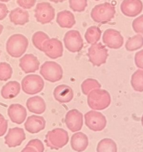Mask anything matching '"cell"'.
Masks as SVG:
<instances>
[{
	"instance_id": "6da1fadb",
	"label": "cell",
	"mask_w": 143,
	"mask_h": 152,
	"mask_svg": "<svg viewBox=\"0 0 143 152\" xmlns=\"http://www.w3.org/2000/svg\"><path fill=\"white\" fill-rule=\"evenodd\" d=\"M28 46V40L23 34H14L7 40L6 51L14 58H19L24 55Z\"/></svg>"
},
{
	"instance_id": "7a4b0ae2",
	"label": "cell",
	"mask_w": 143,
	"mask_h": 152,
	"mask_svg": "<svg viewBox=\"0 0 143 152\" xmlns=\"http://www.w3.org/2000/svg\"><path fill=\"white\" fill-rule=\"evenodd\" d=\"M111 103V97L107 90L103 89L93 90L87 95V104L93 110H103Z\"/></svg>"
},
{
	"instance_id": "3957f363",
	"label": "cell",
	"mask_w": 143,
	"mask_h": 152,
	"mask_svg": "<svg viewBox=\"0 0 143 152\" xmlns=\"http://www.w3.org/2000/svg\"><path fill=\"white\" fill-rule=\"evenodd\" d=\"M116 14V8L109 2L96 5L91 11V18L94 22L105 24L111 21Z\"/></svg>"
},
{
	"instance_id": "277c9868",
	"label": "cell",
	"mask_w": 143,
	"mask_h": 152,
	"mask_svg": "<svg viewBox=\"0 0 143 152\" xmlns=\"http://www.w3.org/2000/svg\"><path fill=\"white\" fill-rule=\"evenodd\" d=\"M45 142L51 149L62 148L69 142L68 132L63 128H55L46 134Z\"/></svg>"
},
{
	"instance_id": "5b68a950",
	"label": "cell",
	"mask_w": 143,
	"mask_h": 152,
	"mask_svg": "<svg viewBox=\"0 0 143 152\" xmlns=\"http://www.w3.org/2000/svg\"><path fill=\"white\" fill-rule=\"evenodd\" d=\"M40 73L42 78L51 83H55L62 79L63 71L60 64L55 61H46L40 67Z\"/></svg>"
},
{
	"instance_id": "8992f818",
	"label": "cell",
	"mask_w": 143,
	"mask_h": 152,
	"mask_svg": "<svg viewBox=\"0 0 143 152\" xmlns=\"http://www.w3.org/2000/svg\"><path fill=\"white\" fill-rule=\"evenodd\" d=\"M21 88L27 95L38 94L44 88V81L38 75H28L22 80Z\"/></svg>"
},
{
	"instance_id": "52a82bcc",
	"label": "cell",
	"mask_w": 143,
	"mask_h": 152,
	"mask_svg": "<svg viewBox=\"0 0 143 152\" xmlns=\"http://www.w3.org/2000/svg\"><path fill=\"white\" fill-rule=\"evenodd\" d=\"M89 61L95 66H100L107 62L108 58V51L101 43L93 44L88 49Z\"/></svg>"
},
{
	"instance_id": "ba28073f",
	"label": "cell",
	"mask_w": 143,
	"mask_h": 152,
	"mask_svg": "<svg viewBox=\"0 0 143 152\" xmlns=\"http://www.w3.org/2000/svg\"><path fill=\"white\" fill-rule=\"evenodd\" d=\"M85 125L93 131H101L106 128L107 119L103 114L97 110H90L84 115Z\"/></svg>"
},
{
	"instance_id": "9c48e42d",
	"label": "cell",
	"mask_w": 143,
	"mask_h": 152,
	"mask_svg": "<svg viewBox=\"0 0 143 152\" xmlns=\"http://www.w3.org/2000/svg\"><path fill=\"white\" fill-rule=\"evenodd\" d=\"M34 17L40 24H48L55 19V10L49 2H40L36 5Z\"/></svg>"
},
{
	"instance_id": "30bf717a",
	"label": "cell",
	"mask_w": 143,
	"mask_h": 152,
	"mask_svg": "<svg viewBox=\"0 0 143 152\" xmlns=\"http://www.w3.org/2000/svg\"><path fill=\"white\" fill-rule=\"evenodd\" d=\"M66 49L72 53L79 52L84 46V40L81 33L77 30H70L63 37Z\"/></svg>"
},
{
	"instance_id": "8fae6325",
	"label": "cell",
	"mask_w": 143,
	"mask_h": 152,
	"mask_svg": "<svg viewBox=\"0 0 143 152\" xmlns=\"http://www.w3.org/2000/svg\"><path fill=\"white\" fill-rule=\"evenodd\" d=\"M41 51L51 59H57L63 56V43L57 38H49L44 42Z\"/></svg>"
},
{
	"instance_id": "7c38bea8",
	"label": "cell",
	"mask_w": 143,
	"mask_h": 152,
	"mask_svg": "<svg viewBox=\"0 0 143 152\" xmlns=\"http://www.w3.org/2000/svg\"><path fill=\"white\" fill-rule=\"evenodd\" d=\"M102 41L105 46L112 49H120L124 44V38L122 34L116 29H107L102 36Z\"/></svg>"
},
{
	"instance_id": "4fadbf2b",
	"label": "cell",
	"mask_w": 143,
	"mask_h": 152,
	"mask_svg": "<svg viewBox=\"0 0 143 152\" xmlns=\"http://www.w3.org/2000/svg\"><path fill=\"white\" fill-rule=\"evenodd\" d=\"M65 123L72 132H78L84 125V116L82 113L76 109L70 110L65 116Z\"/></svg>"
},
{
	"instance_id": "5bb4252c",
	"label": "cell",
	"mask_w": 143,
	"mask_h": 152,
	"mask_svg": "<svg viewBox=\"0 0 143 152\" xmlns=\"http://www.w3.org/2000/svg\"><path fill=\"white\" fill-rule=\"evenodd\" d=\"M121 11L128 17H135L143 11V3L141 0H123L121 3Z\"/></svg>"
},
{
	"instance_id": "9a60e30c",
	"label": "cell",
	"mask_w": 143,
	"mask_h": 152,
	"mask_svg": "<svg viewBox=\"0 0 143 152\" xmlns=\"http://www.w3.org/2000/svg\"><path fill=\"white\" fill-rule=\"evenodd\" d=\"M26 139V136L23 128H13L8 130L5 137V143L9 148H15L20 146Z\"/></svg>"
},
{
	"instance_id": "2e32d148",
	"label": "cell",
	"mask_w": 143,
	"mask_h": 152,
	"mask_svg": "<svg viewBox=\"0 0 143 152\" xmlns=\"http://www.w3.org/2000/svg\"><path fill=\"white\" fill-rule=\"evenodd\" d=\"M8 115L14 123L21 125L27 117L26 109L20 104H12L8 109Z\"/></svg>"
},
{
	"instance_id": "e0dca14e",
	"label": "cell",
	"mask_w": 143,
	"mask_h": 152,
	"mask_svg": "<svg viewBox=\"0 0 143 152\" xmlns=\"http://www.w3.org/2000/svg\"><path fill=\"white\" fill-rule=\"evenodd\" d=\"M24 126L26 131L30 134H37L46 128V120L42 116L32 115L27 118Z\"/></svg>"
},
{
	"instance_id": "ac0fdd59",
	"label": "cell",
	"mask_w": 143,
	"mask_h": 152,
	"mask_svg": "<svg viewBox=\"0 0 143 152\" xmlns=\"http://www.w3.org/2000/svg\"><path fill=\"white\" fill-rule=\"evenodd\" d=\"M40 61L32 54H26L20 59V67L26 74L33 73L40 68Z\"/></svg>"
},
{
	"instance_id": "d6986e66",
	"label": "cell",
	"mask_w": 143,
	"mask_h": 152,
	"mask_svg": "<svg viewBox=\"0 0 143 152\" xmlns=\"http://www.w3.org/2000/svg\"><path fill=\"white\" fill-rule=\"evenodd\" d=\"M53 96L55 100L61 104L68 103L71 102L74 97L73 90L69 86L61 84L57 86L53 92Z\"/></svg>"
},
{
	"instance_id": "ffe728a7",
	"label": "cell",
	"mask_w": 143,
	"mask_h": 152,
	"mask_svg": "<svg viewBox=\"0 0 143 152\" xmlns=\"http://www.w3.org/2000/svg\"><path fill=\"white\" fill-rule=\"evenodd\" d=\"M72 148L75 151L82 152L87 149L89 145V140L87 136L82 132H75L72 136L70 141Z\"/></svg>"
},
{
	"instance_id": "44dd1931",
	"label": "cell",
	"mask_w": 143,
	"mask_h": 152,
	"mask_svg": "<svg viewBox=\"0 0 143 152\" xmlns=\"http://www.w3.org/2000/svg\"><path fill=\"white\" fill-rule=\"evenodd\" d=\"M26 107L31 113L37 115L43 113L46 109V104L44 99L39 96L29 98L26 102Z\"/></svg>"
},
{
	"instance_id": "7402d4cb",
	"label": "cell",
	"mask_w": 143,
	"mask_h": 152,
	"mask_svg": "<svg viewBox=\"0 0 143 152\" xmlns=\"http://www.w3.org/2000/svg\"><path fill=\"white\" fill-rule=\"evenodd\" d=\"M9 19L16 26H24L29 22V14L25 9L16 8L10 12Z\"/></svg>"
},
{
	"instance_id": "603a6c76",
	"label": "cell",
	"mask_w": 143,
	"mask_h": 152,
	"mask_svg": "<svg viewBox=\"0 0 143 152\" xmlns=\"http://www.w3.org/2000/svg\"><path fill=\"white\" fill-rule=\"evenodd\" d=\"M21 85L16 81H9L2 87L1 90V96L5 99H12L17 97L20 93Z\"/></svg>"
},
{
	"instance_id": "cb8c5ba5",
	"label": "cell",
	"mask_w": 143,
	"mask_h": 152,
	"mask_svg": "<svg viewBox=\"0 0 143 152\" xmlns=\"http://www.w3.org/2000/svg\"><path fill=\"white\" fill-rule=\"evenodd\" d=\"M56 21L58 26L63 28H72L75 25V16L67 10L61 11L57 14Z\"/></svg>"
},
{
	"instance_id": "d4e9b609",
	"label": "cell",
	"mask_w": 143,
	"mask_h": 152,
	"mask_svg": "<svg viewBox=\"0 0 143 152\" xmlns=\"http://www.w3.org/2000/svg\"><path fill=\"white\" fill-rule=\"evenodd\" d=\"M97 152H117V145L116 142L110 138H104L98 143Z\"/></svg>"
},
{
	"instance_id": "484cf974",
	"label": "cell",
	"mask_w": 143,
	"mask_h": 152,
	"mask_svg": "<svg viewBox=\"0 0 143 152\" xmlns=\"http://www.w3.org/2000/svg\"><path fill=\"white\" fill-rule=\"evenodd\" d=\"M101 37V30L97 26H91L87 28L84 38L89 44H95L100 40Z\"/></svg>"
},
{
	"instance_id": "4316f807",
	"label": "cell",
	"mask_w": 143,
	"mask_h": 152,
	"mask_svg": "<svg viewBox=\"0 0 143 152\" xmlns=\"http://www.w3.org/2000/svg\"><path fill=\"white\" fill-rule=\"evenodd\" d=\"M143 46V36L142 34H136L129 38L125 43V49L128 52H134L141 49Z\"/></svg>"
},
{
	"instance_id": "83f0119b",
	"label": "cell",
	"mask_w": 143,
	"mask_h": 152,
	"mask_svg": "<svg viewBox=\"0 0 143 152\" xmlns=\"http://www.w3.org/2000/svg\"><path fill=\"white\" fill-rule=\"evenodd\" d=\"M131 84L135 91L143 92V70L138 69L132 75Z\"/></svg>"
},
{
	"instance_id": "f1b7e54d",
	"label": "cell",
	"mask_w": 143,
	"mask_h": 152,
	"mask_svg": "<svg viewBox=\"0 0 143 152\" xmlns=\"http://www.w3.org/2000/svg\"><path fill=\"white\" fill-rule=\"evenodd\" d=\"M81 91L84 95L87 96L92 90H96V89H98L101 87L100 83L98 81L94 78H87V79L84 80L81 84Z\"/></svg>"
},
{
	"instance_id": "f546056e",
	"label": "cell",
	"mask_w": 143,
	"mask_h": 152,
	"mask_svg": "<svg viewBox=\"0 0 143 152\" xmlns=\"http://www.w3.org/2000/svg\"><path fill=\"white\" fill-rule=\"evenodd\" d=\"M49 39V37L45 32L37 31L35 32L32 36V43L35 48L41 51L44 42Z\"/></svg>"
},
{
	"instance_id": "4dcf8cb0",
	"label": "cell",
	"mask_w": 143,
	"mask_h": 152,
	"mask_svg": "<svg viewBox=\"0 0 143 152\" xmlns=\"http://www.w3.org/2000/svg\"><path fill=\"white\" fill-rule=\"evenodd\" d=\"M13 69L9 64L0 63V81H7L12 77Z\"/></svg>"
},
{
	"instance_id": "1f68e13d",
	"label": "cell",
	"mask_w": 143,
	"mask_h": 152,
	"mask_svg": "<svg viewBox=\"0 0 143 152\" xmlns=\"http://www.w3.org/2000/svg\"><path fill=\"white\" fill-rule=\"evenodd\" d=\"M69 8L75 12H83L87 6V0H69Z\"/></svg>"
},
{
	"instance_id": "d6a6232c",
	"label": "cell",
	"mask_w": 143,
	"mask_h": 152,
	"mask_svg": "<svg viewBox=\"0 0 143 152\" xmlns=\"http://www.w3.org/2000/svg\"><path fill=\"white\" fill-rule=\"evenodd\" d=\"M132 28L136 33L143 35V14L137 17L133 21Z\"/></svg>"
},
{
	"instance_id": "836d02e7",
	"label": "cell",
	"mask_w": 143,
	"mask_h": 152,
	"mask_svg": "<svg viewBox=\"0 0 143 152\" xmlns=\"http://www.w3.org/2000/svg\"><path fill=\"white\" fill-rule=\"evenodd\" d=\"M26 145L32 146L38 152H44V145L43 142L38 139H34V140H30Z\"/></svg>"
},
{
	"instance_id": "e575fe53",
	"label": "cell",
	"mask_w": 143,
	"mask_h": 152,
	"mask_svg": "<svg viewBox=\"0 0 143 152\" xmlns=\"http://www.w3.org/2000/svg\"><path fill=\"white\" fill-rule=\"evenodd\" d=\"M37 0H17V3L23 9H30L36 4Z\"/></svg>"
},
{
	"instance_id": "d590c367",
	"label": "cell",
	"mask_w": 143,
	"mask_h": 152,
	"mask_svg": "<svg viewBox=\"0 0 143 152\" xmlns=\"http://www.w3.org/2000/svg\"><path fill=\"white\" fill-rule=\"evenodd\" d=\"M8 122L2 114H0V137L5 135L8 130Z\"/></svg>"
},
{
	"instance_id": "8d00e7d4",
	"label": "cell",
	"mask_w": 143,
	"mask_h": 152,
	"mask_svg": "<svg viewBox=\"0 0 143 152\" xmlns=\"http://www.w3.org/2000/svg\"><path fill=\"white\" fill-rule=\"evenodd\" d=\"M135 64L139 69L143 70V49L136 52L134 57Z\"/></svg>"
},
{
	"instance_id": "74e56055",
	"label": "cell",
	"mask_w": 143,
	"mask_h": 152,
	"mask_svg": "<svg viewBox=\"0 0 143 152\" xmlns=\"http://www.w3.org/2000/svg\"><path fill=\"white\" fill-rule=\"evenodd\" d=\"M8 12L9 11H8V7L6 6V5L0 2V20H3L4 19H5Z\"/></svg>"
},
{
	"instance_id": "f35d334b",
	"label": "cell",
	"mask_w": 143,
	"mask_h": 152,
	"mask_svg": "<svg viewBox=\"0 0 143 152\" xmlns=\"http://www.w3.org/2000/svg\"><path fill=\"white\" fill-rule=\"evenodd\" d=\"M21 152H38V151H37L34 148L32 147V146L26 145V147L21 151Z\"/></svg>"
},
{
	"instance_id": "ab89813d",
	"label": "cell",
	"mask_w": 143,
	"mask_h": 152,
	"mask_svg": "<svg viewBox=\"0 0 143 152\" xmlns=\"http://www.w3.org/2000/svg\"><path fill=\"white\" fill-rule=\"evenodd\" d=\"M49 1L52 2H55V3H60V2H65L66 0H49Z\"/></svg>"
},
{
	"instance_id": "60d3db41",
	"label": "cell",
	"mask_w": 143,
	"mask_h": 152,
	"mask_svg": "<svg viewBox=\"0 0 143 152\" xmlns=\"http://www.w3.org/2000/svg\"><path fill=\"white\" fill-rule=\"evenodd\" d=\"M3 28H4L3 26H2V25L1 24V23H0V35H1V34L2 33V31H3Z\"/></svg>"
},
{
	"instance_id": "b9f144b4",
	"label": "cell",
	"mask_w": 143,
	"mask_h": 152,
	"mask_svg": "<svg viewBox=\"0 0 143 152\" xmlns=\"http://www.w3.org/2000/svg\"><path fill=\"white\" fill-rule=\"evenodd\" d=\"M11 1V0H0V2H8Z\"/></svg>"
},
{
	"instance_id": "7bdbcfd3",
	"label": "cell",
	"mask_w": 143,
	"mask_h": 152,
	"mask_svg": "<svg viewBox=\"0 0 143 152\" xmlns=\"http://www.w3.org/2000/svg\"><path fill=\"white\" fill-rule=\"evenodd\" d=\"M141 122H142V126H143V115H142V116Z\"/></svg>"
},
{
	"instance_id": "ee69618b",
	"label": "cell",
	"mask_w": 143,
	"mask_h": 152,
	"mask_svg": "<svg viewBox=\"0 0 143 152\" xmlns=\"http://www.w3.org/2000/svg\"><path fill=\"white\" fill-rule=\"evenodd\" d=\"M93 1H99V0H93Z\"/></svg>"
}]
</instances>
